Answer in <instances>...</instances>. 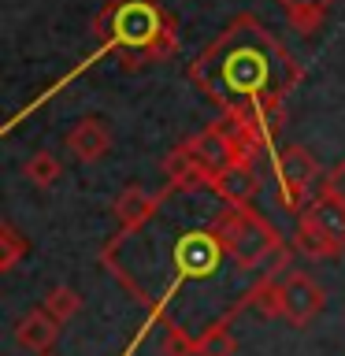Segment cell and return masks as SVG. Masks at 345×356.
I'll return each mask as SVG.
<instances>
[{"instance_id":"obj_14","label":"cell","mask_w":345,"mask_h":356,"mask_svg":"<svg viewBox=\"0 0 345 356\" xmlns=\"http://www.w3.org/2000/svg\"><path fill=\"white\" fill-rule=\"evenodd\" d=\"M22 175H26V182H30V186L52 189V186L63 178V163H60V156H52L49 149H41V152H33L30 160L22 163Z\"/></svg>"},{"instance_id":"obj_8","label":"cell","mask_w":345,"mask_h":356,"mask_svg":"<svg viewBox=\"0 0 345 356\" xmlns=\"http://www.w3.org/2000/svg\"><path fill=\"white\" fill-rule=\"evenodd\" d=\"M108 149H111V130L104 127V119H97V115L78 119L74 130L67 134V152H71L78 163H97V160H104Z\"/></svg>"},{"instance_id":"obj_11","label":"cell","mask_w":345,"mask_h":356,"mask_svg":"<svg viewBox=\"0 0 345 356\" xmlns=\"http://www.w3.org/2000/svg\"><path fill=\"white\" fill-rule=\"evenodd\" d=\"M156 208H160V197L145 193L141 186H127L115 197V204H111V216H115L119 230H138L156 216Z\"/></svg>"},{"instance_id":"obj_2","label":"cell","mask_w":345,"mask_h":356,"mask_svg":"<svg viewBox=\"0 0 345 356\" xmlns=\"http://www.w3.org/2000/svg\"><path fill=\"white\" fill-rule=\"evenodd\" d=\"M93 30L127 71L167 60L178 44L175 22L156 0H108L93 19Z\"/></svg>"},{"instance_id":"obj_3","label":"cell","mask_w":345,"mask_h":356,"mask_svg":"<svg viewBox=\"0 0 345 356\" xmlns=\"http://www.w3.org/2000/svg\"><path fill=\"white\" fill-rule=\"evenodd\" d=\"M216 238L223 241V252L230 256L245 271H256L260 264H267V256L278 252V234L264 216H256L249 204H230L216 219Z\"/></svg>"},{"instance_id":"obj_17","label":"cell","mask_w":345,"mask_h":356,"mask_svg":"<svg viewBox=\"0 0 345 356\" xmlns=\"http://www.w3.org/2000/svg\"><path fill=\"white\" fill-rule=\"evenodd\" d=\"M234 353H238V341L227 330V323H216L197 338V356H234Z\"/></svg>"},{"instance_id":"obj_12","label":"cell","mask_w":345,"mask_h":356,"mask_svg":"<svg viewBox=\"0 0 345 356\" xmlns=\"http://www.w3.org/2000/svg\"><path fill=\"white\" fill-rule=\"evenodd\" d=\"M278 8H282L286 22L300 33V38H312V33L327 22L334 0H278Z\"/></svg>"},{"instance_id":"obj_20","label":"cell","mask_w":345,"mask_h":356,"mask_svg":"<svg viewBox=\"0 0 345 356\" xmlns=\"http://www.w3.org/2000/svg\"><path fill=\"white\" fill-rule=\"evenodd\" d=\"M163 356H197V338H189L182 327H171L163 334Z\"/></svg>"},{"instance_id":"obj_21","label":"cell","mask_w":345,"mask_h":356,"mask_svg":"<svg viewBox=\"0 0 345 356\" xmlns=\"http://www.w3.org/2000/svg\"><path fill=\"white\" fill-rule=\"evenodd\" d=\"M323 189H327V193H334V197H342L345 200V160L334 167V171L327 175V182H323Z\"/></svg>"},{"instance_id":"obj_18","label":"cell","mask_w":345,"mask_h":356,"mask_svg":"<svg viewBox=\"0 0 345 356\" xmlns=\"http://www.w3.org/2000/svg\"><path fill=\"white\" fill-rule=\"evenodd\" d=\"M45 308H49L60 323H71L78 312H82V297H78V289H71V286H56L45 293Z\"/></svg>"},{"instance_id":"obj_7","label":"cell","mask_w":345,"mask_h":356,"mask_svg":"<svg viewBox=\"0 0 345 356\" xmlns=\"http://www.w3.org/2000/svg\"><path fill=\"white\" fill-rule=\"evenodd\" d=\"M294 245H297L300 256H308V260H338V256L345 252V241L338 238V234H330L308 208L300 211V219H297Z\"/></svg>"},{"instance_id":"obj_4","label":"cell","mask_w":345,"mask_h":356,"mask_svg":"<svg viewBox=\"0 0 345 356\" xmlns=\"http://www.w3.org/2000/svg\"><path fill=\"white\" fill-rule=\"evenodd\" d=\"M275 175H278V186H282L286 204H305L319 182V163L305 145H286L275 160Z\"/></svg>"},{"instance_id":"obj_13","label":"cell","mask_w":345,"mask_h":356,"mask_svg":"<svg viewBox=\"0 0 345 356\" xmlns=\"http://www.w3.org/2000/svg\"><path fill=\"white\" fill-rule=\"evenodd\" d=\"M163 171H167V178H171V186H178V189H200V186H211V175L193 160V152H189L186 145H178V149L167 152Z\"/></svg>"},{"instance_id":"obj_6","label":"cell","mask_w":345,"mask_h":356,"mask_svg":"<svg viewBox=\"0 0 345 356\" xmlns=\"http://www.w3.org/2000/svg\"><path fill=\"white\" fill-rule=\"evenodd\" d=\"M223 256V241L216 238V230H197V234H186L178 241V271L193 275V278H204L216 271Z\"/></svg>"},{"instance_id":"obj_22","label":"cell","mask_w":345,"mask_h":356,"mask_svg":"<svg viewBox=\"0 0 345 356\" xmlns=\"http://www.w3.org/2000/svg\"><path fill=\"white\" fill-rule=\"evenodd\" d=\"M41 356H56V353H41Z\"/></svg>"},{"instance_id":"obj_15","label":"cell","mask_w":345,"mask_h":356,"mask_svg":"<svg viewBox=\"0 0 345 356\" xmlns=\"http://www.w3.org/2000/svg\"><path fill=\"white\" fill-rule=\"evenodd\" d=\"M308 211H312V216H316L330 234H338V238L345 241V200H342V197H334V193H327V189H319V197L308 204Z\"/></svg>"},{"instance_id":"obj_1","label":"cell","mask_w":345,"mask_h":356,"mask_svg":"<svg viewBox=\"0 0 345 356\" xmlns=\"http://www.w3.org/2000/svg\"><path fill=\"white\" fill-rule=\"evenodd\" d=\"M189 78L234 115L252 104L282 108L286 93L300 82V67L282 41L260 26V19L241 15L197 56Z\"/></svg>"},{"instance_id":"obj_5","label":"cell","mask_w":345,"mask_h":356,"mask_svg":"<svg viewBox=\"0 0 345 356\" xmlns=\"http://www.w3.org/2000/svg\"><path fill=\"white\" fill-rule=\"evenodd\" d=\"M278 289H282V319L289 327H308V323L323 312V300H327L319 282L305 271H289L282 282H278Z\"/></svg>"},{"instance_id":"obj_10","label":"cell","mask_w":345,"mask_h":356,"mask_svg":"<svg viewBox=\"0 0 345 356\" xmlns=\"http://www.w3.org/2000/svg\"><path fill=\"white\" fill-rule=\"evenodd\" d=\"M211 189H216L227 204H249L256 197V189H260V182H256V171H252L249 160H234L230 167H223V171L211 178Z\"/></svg>"},{"instance_id":"obj_16","label":"cell","mask_w":345,"mask_h":356,"mask_svg":"<svg viewBox=\"0 0 345 356\" xmlns=\"http://www.w3.org/2000/svg\"><path fill=\"white\" fill-rule=\"evenodd\" d=\"M22 256H30V241L15 230V222L0 227V271H15Z\"/></svg>"},{"instance_id":"obj_19","label":"cell","mask_w":345,"mask_h":356,"mask_svg":"<svg viewBox=\"0 0 345 356\" xmlns=\"http://www.w3.org/2000/svg\"><path fill=\"white\" fill-rule=\"evenodd\" d=\"M249 300L256 305V312H260V316L282 319V289H278V282H271V278H267L264 286H256L252 293H249Z\"/></svg>"},{"instance_id":"obj_9","label":"cell","mask_w":345,"mask_h":356,"mask_svg":"<svg viewBox=\"0 0 345 356\" xmlns=\"http://www.w3.org/2000/svg\"><path fill=\"white\" fill-rule=\"evenodd\" d=\"M60 327H63V323L41 305V308H33V312H26V316L19 319L15 341H19L26 353H49V349H52V341L60 338Z\"/></svg>"}]
</instances>
